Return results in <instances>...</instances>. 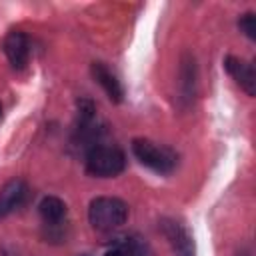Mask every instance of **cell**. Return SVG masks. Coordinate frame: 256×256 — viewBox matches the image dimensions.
<instances>
[{"label": "cell", "mask_w": 256, "mask_h": 256, "mask_svg": "<svg viewBox=\"0 0 256 256\" xmlns=\"http://www.w3.org/2000/svg\"><path fill=\"white\" fill-rule=\"evenodd\" d=\"M128 218V204L114 196H98L88 206V220L94 230L110 232L120 228Z\"/></svg>", "instance_id": "1"}, {"label": "cell", "mask_w": 256, "mask_h": 256, "mask_svg": "<svg viewBox=\"0 0 256 256\" xmlns=\"http://www.w3.org/2000/svg\"><path fill=\"white\" fill-rule=\"evenodd\" d=\"M90 70H92L94 80H96V82L102 86V90L106 92V96H108L112 102H116V104L122 102V98H124V88H122L118 76H116L104 62H92Z\"/></svg>", "instance_id": "6"}, {"label": "cell", "mask_w": 256, "mask_h": 256, "mask_svg": "<svg viewBox=\"0 0 256 256\" xmlns=\"http://www.w3.org/2000/svg\"><path fill=\"white\" fill-rule=\"evenodd\" d=\"M132 154L138 158L140 164L150 168L156 174H170L176 168V154L168 146L152 142L148 138H134L132 140Z\"/></svg>", "instance_id": "3"}, {"label": "cell", "mask_w": 256, "mask_h": 256, "mask_svg": "<svg viewBox=\"0 0 256 256\" xmlns=\"http://www.w3.org/2000/svg\"><path fill=\"white\" fill-rule=\"evenodd\" d=\"M238 28H240L250 40H256V18H254V12L242 14L240 20H238Z\"/></svg>", "instance_id": "10"}, {"label": "cell", "mask_w": 256, "mask_h": 256, "mask_svg": "<svg viewBox=\"0 0 256 256\" xmlns=\"http://www.w3.org/2000/svg\"><path fill=\"white\" fill-rule=\"evenodd\" d=\"M164 232L170 238L172 246L176 248L178 256H194L192 250V240L188 236V232L178 224V222H164Z\"/></svg>", "instance_id": "8"}, {"label": "cell", "mask_w": 256, "mask_h": 256, "mask_svg": "<svg viewBox=\"0 0 256 256\" xmlns=\"http://www.w3.org/2000/svg\"><path fill=\"white\" fill-rule=\"evenodd\" d=\"M38 210H40V216H42L44 224H48V226H58L66 216V204L56 196L42 198Z\"/></svg>", "instance_id": "9"}, {"label": "cell", "mask_w": 256, "mask_h": 256, "mask_svg": "<svg viewBox=\"0 0 256 256\" xmlns=\"http://www.w3.org/2000/svg\"><path fill=\"white\" fill-rule=\"evenodd\" d=\"M224 68L248 96L256 94V72H254V66L250 62H246L238 56H226Z\"/></svg>", "instance_id": "5"}, {"label": "cell", "mask_w": 256, "mask_h": 256, "mask_svg": "<svg viewBox=\"0 0 256 256\" xmlns=\"http://www.w3.org/2000/svg\"><path fill=\"white\" fill-rule=\"evenodd\" d=\"M2 50L8 58V62L12 64V68H16V70L26 68V64L30 60V40L24 32H20V30L8 32L2 42Z\"/></svg>", "instance_id": "4"}, {"label": "cell", "mask_w": 256, "mask_h": 256, "mask_svg": "<svg viewBox=\"0 0 256 256\" xmlns=\"http://www.w3.org/2000/svg\"><path fill=\"white\" fill-rule=\"evenodd\" d=\"M28 188L22 180H10L4 184V188L0 190V218L8 216L10 212H14L26 198Z\"/></svg>", "instance_id": "7"}, {"label": "cell", "mask_w": 256, "mask_h": 256, "mask_svg": "<svg viewBox=\"0 0 256 256\" xmlns=\"http://www.w3.org/2000/svg\"><path fill=\"white\" fill-rule=\"evenodd\" d=\"M0 114H2V106H0Z\"/></svg>", "instance_id": "12"}, {"label": "cell", "mask_w": 256, "mask_h": 256, "mask_svg": "<svg viewBox=\"0 0 256 256\" xmlns=\"http://www.w3.org/2000/svg\"><path fill=\"white\" fill-rule=\"evenodd\" d=\"M126 166V156L118 146L96 144L86 150V172L98 178L118 176Z\"/></svg>", "instance_id": "2"}, {"label": "cell", "mask_w": 256, "mask_h": 256, "mask_svg": "<svg viewBox=\"0 0 256 256\" xmlns=\"http://www.w3.org/2000/svg\"><path fill=\"white\" fill-rule=\"evenodd\" d=\"M82 256H90V254H82Z\"/></svg>", "instance_id": "13"}, {"label": "cell", "mask_w": 256, "mask_h": 256, "mask_svg": "<svg viewBox=\"0 0 256 256\" xmlns=\"http://www.w3.org/2000/svg\"><path fill=\"white\" fill-rule=\"evenodd\" d=\"M104 256H132V252L128 250V246L124 244V240H118L114 248H110Z\"/></svg>", "instance_id": "11"}]
</instances>
